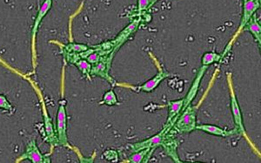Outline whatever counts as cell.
I'll use <instances>...</instances> for the list:
<instances>
[{
	"mask_svg": "<svg viewBox=\"0 0 261 163\" xmlns=\"http://www.w3.org/2000/svg\"><path fill=\"white\" fill-rule=\"evenodd\" d=\"M167 108H168V114H167L166 124L163 128L170 131L173 127L177 119L178 118V116L180 115L182 111L184 110V98L168 101Z\"/></svg>",
	"mask_w": 261,
	"mask_h": 163,
	"instance_id": "obj_9",
	"label": "cell"
},
{
	"mask_svg": "<svg viewBox=\"0 0 261 163\" xmlns=\"http://www.w3.org/2000/svg\"><path fill=\"white\" fill-rule=\"evenodd\" d=\"M100 105H106L108 107L119 106V99H118V96L116 95V92H114L113 89H110L107 92H105L102 101H100Z\"/></svg>",
	"mask_w": 261,
	"mask_h": 163,
	"instance_id": "obj_18",
	"label": "cell"
},
{
	"mask_svg": "<svg viewBox=\"0 0 261 163\" xmlns=\"http://www.w3.org/2000/svg\"><path fill=\"white\" fill-rule=\"evenodd\" d=\"M67 122H68V116H67L65 105L60 103L58 108V113H57L56 126L59 146L71 148V145L69 144L68 135H67Z\"/></svg>",
	"mask_w": 261,
	"mask_h": 163,
	"instance_id": "obj_4",
	"label": "cell"
},
{
	"mask_svg": "<svg viewBox=\"0 0 261 163\" xmlns=\"http://www.w3.org/2000/svg\"><path fill=\"white\" fill-rule=\"evenodd\" d=\"M115 54H111L106 57L103 60L94 65H92L91 70V76H98L104 80H107L109 83L114 84L115 81L110 75L111 66L113 61V55Z\"/></svg>",
	"mask_w": 261,
	"mask_h": 163,
	"instance_id": "obj_8",
	"label": "cell"
},
{
	"mask_svg": "<svg viewBox=\"0 0 261 163\" xmlns=\"http://www.w3.org/2000/svg\"><path fill=\"white\" fill-rule=\"evenodd\" d=\"M195 107L189 105L186 107L180 115L178 116L175 123L173 125L172 129L170 130L171 133H189L193 131L196 130L197 127V114H196Z\"/></svg>",
	"mask_w": 261,
	"mask_h": 163,
	"instance_id": "obj_1",
	"label": "cell"
},
{
	"mask_svg": "<svg viewBox=\"0 0 261 163\" xmlns=\"http://www.w3.org/2000/svg\"><path fill=\"white\" fill-rule=\"evenodd\" d=\"M154 151L155 149L146 148L140 151L134 152L128 159V161L130 163L147 162Z\"/></svg>",
	"mask_w": 261,
	"mask_h": 163,
	"instance_id": "obj_15",
	"label": "cell"
},
{
	"mask_svg": "<svg viewBox=\"0 0 261 163\" xmlns=\"http://www.w3.org/2000/svg\"><path fill=\"white\" fill-rule=\"evenodd\" d=\"M24 160H29L32 163L51 162L50 153V154H42L41 151L39 150V147L37 145L35 139H31L30 142L27 143L25 150L17 159L16 162H21Z\"/></svg>",
	"mask_w": 261,
	"mask_h": 163,
	"instance_id": "obj_3",
	"label": "cell"
},
{
	"mask_svg": "<svg viewBox=\"0 0 261 163\" xmlns=\"http://www.w3.org/2000/svg\"><path fill=\"white\" fill-rule=\"evenodd\" d=\"M61 45V44H60ZM61 54H81L89 49V45L77 43H69L61 45Z\"/></svg>",
	"mask_w": 261,
	"mask_h": 163,
	"instance_id": "obj_16",
	"label": "cell"
},
{
	"mask_svg": "<svg viewBox=\"0 0 261 163\" xmlns=\"http://www.w3.org/2000/svg\"><path fill=\"white\" fill-rule=\"evenodd\" d=\"M243 13L241 18V24L238 30L237 34L241 33L243 30L246 23L252 18L253 14H255L257 10L260 7V0H243Z\"/></svg>",
	"mask_w": 261,
	"mask_h": 163,
	"instance_id": "obj_12",
	"label": "cell"
},
{
	"mask_svg": "<svg viewBox=\"0 0 261 163\" xmlns=\"http://www.w3.org/2000/svg\"><path fill=\"white\" fill-rule=\"evenodd\" d=\"M42 110H43V119H44V133H45V142L49 143L50 147V153L54 151V148L59 146V142H58V135H57L56 128L54 126V122L51 121L49 113H47V109L45 107L44 101L42 99Z\"/></svg>",
	"mask_w": 261,
	"mask_h": 163,
	"instance_id": "obj_7",
	"label": "cell"
},
{
	"mask_svg": "<svg viewBox=\"0 0 261 163\" xmlns=\"http://www.w3.org/2000/svg\"><path fill=\"white\" fill-rule=\"evenodd\" d=\"M222 58L223 54H218L215 52H206L202 56L201 65L209 66V65H213L214 63L220 62V59Z\"/></svg>",
	"mask_w": 261,
	"mask_h": 163,
	"instance_id": "obj_19",
	"label": "cell"
},
{
	"mask_svg": "<svg viewBox=\"0 0 261 163\" xmlns=\"http://www.w3.org/2000/svg\"><path fill=\"white\" fill-rule=\"evenodd\" d=\"M73 65L79 69L84 77H86L87 80H91V70H92V64L88 62L86 59H77L75 61Z\"/></svg>",
	"mask_w": 261,
	"mask_h": 163,
	"instance_id": "obj_17",
	"label": "cell"
},
{
	"mask_svg": "<svg viewBox=\"0 0 261 163\" xmlns=\"http://www.w3.org/2000/svg\"><path fill=\"white\" fill-rule=\"evenodd\" d=\"M0 109L12 113H14V110L15 109H14V107L11 104L6 95H0Z\"/></svg>",
	"mask_w": 261,
	"mask_h": 163,
	"instance_id": "obj_20",
	"label": "cell"
},
{
	"mask_svg": "<svg viewBox=\"0 0 261 163\" xmlns=\"http://www.w3.org/2000/svg\"><path fill=\"white\" fill-rule=\"evenodd\" d=\"M139 24H140V20L134 21L133 23L128 25L127 27H125V29L123 30L121 33H119V35L117 36L116 39L112 40L113 44H114L116 52L119 50L122 44H124V43L127 40L128 38H129L133 33L136 32V30L138 29V27H139Z\"/></svg>",
	"mask_w": 261,
	"mask_h": 163,
	"instance_id": "obj_13",
	"label": "cell"
},
{
	"mask_svg": "<svg viewBox=\"0 0 261 163\" xmlns=\"http://www.w3.org/2000/svg\"><path fill=\"white\" fill-rule=\"evenodd\" d=\"M53 6V0H44L42 6L39 8V12L36 15L34 23H33V29H32V56H33V68H36V37L39 32V27L41 25L42 21L47 15Z\"/></svg>",
	"mask_w": 261,
	"mask_h": 163,
	"instance_id": "obj_5",
	"label": "cell"
},
{
	"mask_svg": "<svg viewBox=\"0 0 261 163\" xmlns=\"http://www.w3.org/2000/svg\"><path fill=\"white\" fill-rule=\"evenodd\" d=\"M226 79H227V83H228L229 92H230V100H231V108L233 121H234L235 128H237L241 134H244V136H246V129L244 126L243 115L241 112V108L240 107V104L238 101L237 97L235 95L234 89L232 86V79H231V73H226Z\"/></svg>",
	"mask_w": 261,
	"mask_h": 163,
	"instance_id": "obj_2",
	"label": "cell"
},
{
	"mask_svg": "<svg viewBox=\"0 0 261 163\" xmlns=\"http://www.w3.org/2000/svg\"><path fill=\"white\" fill-rule=\"evenodd\" d=\"M196 130L202 131V132L208 133V134H212V135H215V136L223 137V138L234 136V135L241 134L240 131H239L237 128L231 129V130H227V129H224V128H220L218 126L211 124H201L199 125V126L197 125Z\"/></svg>",
	"mask_w": 261,
	"mask_h": 163,
	"instance_id": "obj_11",
	"label": "cell"
},
{
	"mask_svg": "<svg viewBox=\"0 0 261 163\" xmlns=\"http://www.w3.org/2000/svg\"><path fill=\"white\" fill-rule=\"evenodd\" d=\"M208 67L209 66L201 65V67L199 69V71L197 72L195 78L193 80V84H192L189 91L187 92V95L184 97V109L192 104L193 100L197 96V94L199 92L200 83H201V80H203L205 72L207 71Z\"/></svg>",
	"mask_w": 261,
	"mask_h": 163,
	"instance_id": "obj_10",
	"label": "cell"
},
{
	"mask_svg": "<svg viewBox=\"0 0 261 163\" xmlns=\"http://www.w3.org/2000/svg\"><path fill=\"white\" fill-rule=\"evenodd\" d=\"M156 1H158V0H156Z\"/></svg>",
	"mask_w": 261,
	"mask_h": 163,
	"instance_id": "obj_23",
	"label": "cell"
},
{
	"mask_svg": "<svg viewBox=\"0 0 261 163\" xmlns=\"http://www.w3.org/2000/svg\"><path fill=\"white\" fill-rule=\"evenodd\" d=\"M243 30L244 31H247L248 33H251L256 41L258 42V44H260L261 27L259 22H258L257 15H252V18H250L249 21L246 23V26L244 27Z\"/></svg>",
	"mask_w": 261,
	"mask_h": 163,
	"instance_id": "obj_14",
	"label": "cell"
},
{
	"mask_svg": "<svg viewBox=\"0 0 261 163\" xmlns=\"http://www.w3.org/2000/svg\"><path fill=\"white\" fill-rule=\"evenodd\" d=\"M103 156L108 161H113V162L119 161V153L115 149H107L104 152Z\"/></svg>",
	"mask_w": 261,
	"mask_h": 163,
	"instance_id": "obj_22",
	"label": "cell"
},
{
	"mask_svg": "<svg viewBox=\"0 0 261 163\" xmlns=\"http://www.w3.org/2000/svg\"><path fill=\"white\" fill-rule=\"evenodd\" d=\"M155 61H156V65H157L158 68H159V71H158L157 74L155 75L154 77L151 78V80H149L148 81H146V82L142 84V85H140V86H127L126 87L132 89L133 91L136 92H151L157 88L158 86H160L161 83L163 82L164 80L169 77L170 74L161 66V64L158 62L156 59H155Z\"/></svg>",
	"mask_w": 261,
	"mask_h": 163,
	"instance_id": "obj_6",
	"label": "cell"
},
{
	"mask_svg": "<svg viewBox=\"0 0 261 163\" xmlns=\"http://www.w3.org/2000/svg\"><path fill=\"white\" fill-rule=\"evenodd\" d=\"M155 2L156 0H138L137 10L139 12H146Z\"/></svg>",
	"mask_w": 261,
	"mask_h": 163,
	"instance_id": "obj_21",
	"label": "cell"
}]
</instances>
